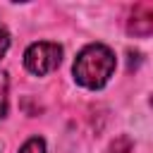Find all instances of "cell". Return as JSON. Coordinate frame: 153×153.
<instances>
[{"label":"cell","mask_w":153,"mask_h":153,"mask_svg":"<svg viewBox=\"0 0 153 153\" xmlns=\"http://www.w3.org/2000/svg\"><path fill=\"white\" fill-rule=\"evenodd\" d=\"M7 48H10V33H7V29L0 24V57L7 53Z\"/></svg>","instance_id":"cell-5"},{"label":"cell","mask_w":153,"mask_h":153,"mask_svg":"<svg viewBox=\"0 0 153 153\" xmlns=\"http://www.w3.org/2000/svg\"><path fill=\"white\" fill-rule=\"evenodd\" d=\"M60 62H62V48H60L57 43L41 41V43L29 45L26 53H24V67H26L31 74H36V76L50 74Z\"/></svg>","instance_id":"cell-2"},{"label":"cell","mask_w":153,"mask_h":153,"mask_svg":"<svg viewBox=\"0 0 153 153\" xmlns=\"http://www.w3.org/2000/svg\"><path fill=\"white\" fill-rule=\"evenodd\" d=\"M7 112V74L0 72V120Z\"/></svg>","instance_id":"cell-4"},{"label":"cell","mask_w":153,"mask_h":153,"mask_svg":"<svg viewBox=\"0 0 153 153\" xmlns=\"http://www.w3.org/2000/svg\"><path fill=\"white\" fill-rule=\"evenodd\" d=\"M72 72H74V79L81 86H86V88H100V86L108 84V79L115 72V53L108 45L91 43V45H86L76 55Z\"/></svg>","instance_id":"cell-1"},{"label":"cell","mask_w":153,"mask_h":153,"mask_svg":"<svg viewBox=\"0 0 153 153\" xmlns=\"http://www.w3.org/2000/svg\"><path fill=\"white\" fill-rule=\"evenodd\" d=\"M19 153H45V143H43V139L33 136V139H29V141L22 146Z\"/></svg>","instance_id":"cell-3"}]
</instances>
